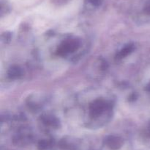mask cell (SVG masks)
I'll return each mask as SVG.
<instances>
[{
    "label": "cell",
    "instance_id": "obj_1",
    "mask_svg": "<svg viewBox=\"0 0 150 150\" xmlns=\"http://www.w3.org/2000/svg\"><path fill=\"white\" fill-rule=\"evenodd\" d=\"M88 1H89V2H90L91 4L97 5V4H100V2L102 1V0H88Z\"/></svg>",
    "mask_w": 150,
    "mask_h": 150
}]
</instances>
